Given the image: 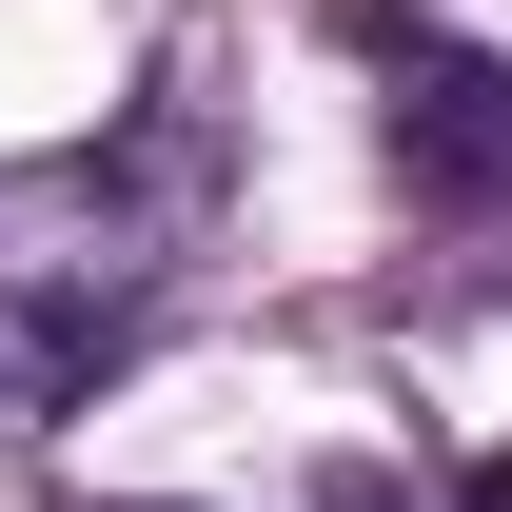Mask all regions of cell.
<instances>
[{
    "instance_id": "1",
    "label": "cell",
    "mask_w": 512,
    "mask_h": 512,
    "mask_svg": "<svg viewBox=\"0 0 512 512\" xmlns=\"http://www.w3.org/2000/svg\"><path fill=\"white\" fill-rule=\"evenodd\" d=\"M335 40L375 60V119H394V158H414V197H512V79L473 60V40L394 20V0H335Z\"/></svg>"
},
{
    "instance_id": "2",
    "label": "cell",
    "mask_w": 512,
    "mask_h": 512,
    "mask_svg": "<svg viewBox=\"0 0 512 512\" xmlns=\"http://www.w3.org/2000/svg\"><path fill=\"white\" fill-rule=\"evenodd\" d=\"M119 355H138V296H119V276H79V256H0V434L79 414Z\"/></svg>"
},
{
    "instance_id": "3",
    "label": "cell",
    "mask_w": 512,
    "mask_h": 512,
    "mask_svg": "<svg viewBox=\"0 0 512 512\" xmlns=\"http://www.w3.org/2000/svg\"><path fill=\"white\" fill-rule=\"evenodd\" d=\"M453 512H512V453H473V493H453Z\"/></svg>"
},
{
    "instance_id": "4",
    "label": "cell",
    "mask_w": 512,
    "mask_h": 512,
    "mask_svg": "<svg viewBox=\"0 0 512 512\" xmlns=\"http://www.w3.org/2000/svg\"><path fill=\"white\" fill-rule=\"evenodd\" d=\"M119 512H158V493H119Z\"/></svg>"
}]
</instances>
